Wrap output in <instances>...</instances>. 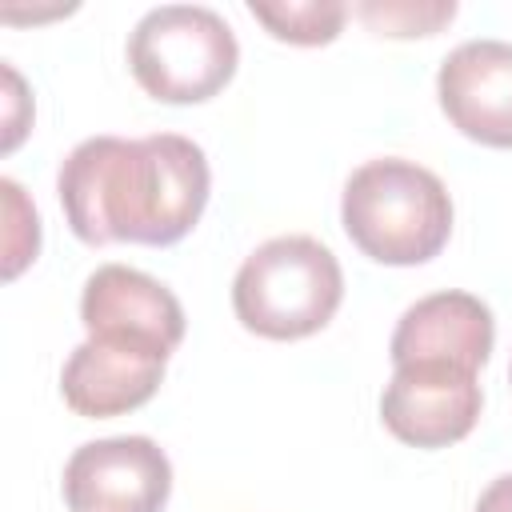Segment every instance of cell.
Here are the masks:
<instances>
[{
    "instance_id": "4",
    "label": "cell",
    "mask_w": 512,
    "mask_h": 512,
    "mask_svg": "<svg viewBox=\"0 0 512 512\" xmlns=\"http://www.w3.org/2000/svg\"><path fill=\"white\" fill-rule=\"evenodd\" d=\"M240 64L228 20L204 4L148 8L128 32V68L136 84L164 104L212 100Z\"/></svg>"
},
{
    "instance_id": "3",
    "label": "cell",
    "mask_w": 512,
    "mask_h": 512,
    "mask_svg": "<svg viewBox=\"0 0 512 512\" xmlns=\"http://www.w3.org/2000/svg\"><path fill=\"white\" fill-rule=\"evenodd\" d=\"M340 300V260L312 236L264 240L232 280L236 320L264 340H304L320 332L336 316Z\"/></svg>"
},
{
    "instance_id": "11",
    "label": "cell",
    "mask_w": 512,
    "mask_h": 512,
    "mask_svg": "<svg viewBox=\"0 0 512 512\" xmlns=\"http://www.w3.org/2000/svg\"><path fill=\"white\" fill-rule=\"evenodd\" d=\"M248 12L276 40H288V44H300V48L332 44L344 28V16H348V8L340 0H276V4L252 0Z\"/></svg>"
},
{
    "instance_id": "5",
    "label": "cell",
    "mask_w": 512,
    "mask_h": 512,
    "mask_svg": "<svg viewBox=\"0 0 512 512\" xmlns=\"http://www.w3.org/2000/svg\"><path fill=\"white\" fill-rule=\"evenodd\" d=\"M172 464L152 436H108L80 444L64 464L68 512H164Z\"/></svg>"
},
{
    "instance_id": "7",
    "label": "cell",
    "mask_w": 512,
    "mask_h": 512,
    "mask_svg": "<svg viewBox=\"0 0 512 512\" xmlns=\"http://www.w3.org/2000/svg\"><path fill=\"white\" fill-rule=\"evenodd\" d=\"M172 352L140 340L88 336L72 348L60 372V396L76 416L108 420L148 404L164 380V364Z\"/></svg>"
},
{
    "instance_id": "14",
    "label": "cell",
    "mask_w": 512,
    "mask_h": 512,
    "mask_svg": "<svg viewBox=\"0 0 512 512\" xmlns=\"http://www.w3.org/2000/svg\"><path fill=\"white\" fill-rule=\"evenodd\" d=\"M476 512H512V472L496 476V480H492V484L480 492Z\"/></svg>"
},
{
    "instance_id": "9",
    "label": "cell",
    "mask_w": 512,
    "mask_h": 512,
    "mask_svg": "<svg viewBox=\"0 0 512 512\" xmlns=\"http://www.w3.org/2000/svg\"><path fill=\"white\" fill-rule=\"evenodd\" d=\"M80 320L88 336H116L176 352L184 340L180 300L148 272L128 264H100L80 292Z\"/></svg>"
},
{
    "instance_id": "13",
    "label": "cell",
    "mask_w": 512,
    "mask_h": 512,
    "mask_svg": "<svg viewBox=\"0 0 512 512\" xmlns=\"http://www.w3.org/2000/svg\"><path fill=\"white\" fill-rule=\"evenodd\" d=\"M0 192H4V220H8V228H4V280H12L40 252V216L12 176L0 180Z\"/></svg>"
},
{
    "instance_id": "10",
    "label": "cell",
    "mask_w": 512,
    "mask_h": 512,
    "mask_svg": "<svg viewBox=\"0 0 512 512\" xmlns=\"http://www.w3.org/2000/svg\"><path fill=\"white\" fill-rule=\"evenodd\" d=\"M492 344H496L492 308L472 292L444 288L404 308L388 352H392V368L416 360H444L476 372L480 364H488Z\"/></svg>"
},
{
    "instance_id": "6",
    "label": "cell",
    "mask_w": 512,
    "mask_h": 512,
    "mask_svg": "<svg viewBox=\"0 0 512 512\" xmlns=\"http://www.w3.org/2000/svg\"><path fill=\"white\" fill-rule=\"evenodd\" d=\"M484 392L472 368L444 360L396 364L380 396L384 428L412 448H448L464 440L480 420Z\"/></svg>"
},
{
    "instance_id": "1",
    "label": "cell",
    "mask_w": 512,
    "mask_h": 512,
    "mask_svg": "<svg viewBox=\"0 0 512 512\" xmlns=\"http://www.w3.org/2000/svg\"><path fill=\"white\" fill-rule=\"evenodd\" d=\"M212 172L196 140L156 132L140 140L92 136L80 140L56 176L60 208L76 240L100 244H176L204 204Z\"/></svg>"
},
{
    "instance_id": "12",
    "label": "cell",
    "mask_w": 512,
    "mask_h": 512,
    "mask_svg": "<svg viewBox=\"0 0 512 512\" xmlns=\"http://www.w3.org/2000/svg\"><path fill=\"white\" fill-rule=\"evenodd\" d=\"M356 16L380 36H436L452 16V0H364Z\"/></svg>"
},
{
    "instance_id": "8",
    "label": "cell",
    "mask_w": 512,
    "mask_h": 512,
    "mask_svg": "<svg viewBox=\"0 0 512 512\" xmlns=\"http://www.w3.org/2000/svg\"><path fill=\"white\" fill-rule=\"evenodd\" d=\"M436 96L452 128L488 148H512V44L508 40H464L440 72Z\"/></svg>"
},
{
    "instance_id": "15",
    "label": "cell",
    "mask_w": 512,
    "mask_h": 512,
    "mask_svg": "<svg viewBox=\"0 0 512 512\" xmlns=\"http://www.w3.org/2000/svg\"><path fill=\"white\" fill-rule=\"evenodd\" d=\"M508 380H512V364H508Z\"/></svg>"
},
{
    "instance_id": "2",
    "label": "cell",
    "mask_w": 512,
    "mask_h": 512,
    "mask_svg": "<svg viewBox=\"0 0 512 512\" xmlns=\"http://www.w3.org/2000/svg\"><path fill=\"white\" fill-rule=\"evenodd\" d=\"M340 224L348 240L376 264L412 268L452 236V196L444 180L416 160L384 156L360 164L340 196Z\"/></svg>"
}]
</instances>
